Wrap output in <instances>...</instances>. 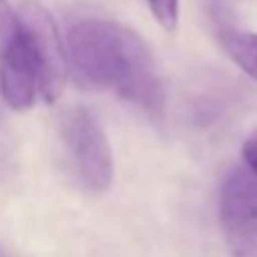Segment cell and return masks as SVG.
Wrapping results in <instances>:
<instances>
[{
    "mask_svg": "<svg viewBox=\"0 0 257 257\" xmlns=\"http://www.w3.org/2000/svg\"><path fill=\"white\" fill-rule=\"evenodd\" d=\"M68 61L90 88H111L151 113L165 106V90L147 41L131 27L106 18H84L68 34Z\"/></svg>",
    "mask_w": 257,
    "mask_h": 257,
    "instance_id": "6da1fadb",
    "label": "cell"
},
{
    "mask_svg": "<svg viewBox=\"0 0 257 257\" xmlns=\"http://www.w3.org/2000/svg\"><path fill=\"white\" fill-rule=\"evenodd\" d=\"M16 14L36 68L39 93L48 104H54L63 95L70 63L59 25L39 0H23Z\"/></svg>",
    "mask_w": 257,
    "mask_h": 257,
    "instance_id": "7a4b0ae2",
    "label": "cell"
},
{
    "mask_svg": "<svg viewBox=\"0 0 257 257\" xmlns=\"http://www.w3.org/2000/svg\"><path fill=\"white\" fill-rule=\"evenodd\" d=\"M61 138L84 190L102 194L111 187L115 163L106 133L84 108H72L61 124Z\"/></svg>",
    "mask_w": 257,
    "mask_h": 257,
    "instance_id": "3957f363",
    "label": "cell"
},
{
    "mask_svg": "<svg viewBox=\"0 0 257 257\" xmlns=\"http://www.w3.org/2000/svg\"><path fill=\"white\" fill-rule=\"evenodd\" d=\"M219 223L230 257H257V176L235 167L219 187Z\"/></svg>",
    "mask_w": 257,
    "mask_h": 257,
    "instance_id": "277c9868",
    "label": "cell"
},
{
    "mask_svg": "<svg viewBox=\"0 0 257 257\" xmlns=\"http://www.w3.org/2000/svg\"><path fill=\"white\" fill-rule=\"evenodd\" d=\"M36 90L39 77L21 30V34L0 52V93L12 111H27L34 106Z\"/></svg>",
    "mask_w": 257,
    "mask_h": 257,
    "instance_id": "5b68a950",
    "label": "cell"
},
{
    "mask_svg": "<svg viewBox=\"0 0 257 257\" xmlns=\"http://www.w3.org/2000/svg\"><path fill=\"white\" fill-rule=\"evenodd\" d=\"M219 43L230 61L239 68L244 75L257 81V34L239 27H221L219 30Z\"/></svg>",
    "mask_w": 257,
    "mask_h": 257,
    "instance_id": "8992f818",
    "label": "cell"
},
{
    "mask_svg": "<svg viewBox=\"0 0 257 257\" xmlns=\"http://www.w3.org/2000/svg\"><path fill=\"white\" fill-rule=\"evenodd\" d=\"M151 16L156 18L163 30L174 32L178 25V14H181V0H147Z\"/></svg>",
    "mask_w": 257,
    "mask_h": 257,
    "instance_id": "52a82bcc",
    "label": "cell"
},
{
    "mask_svg": "<svg viewBox=\"0 0 257 257\" xmlns=\"http://www.w3.org/2000/svg\"><path fill=\"white\" fill-rule=\"evenodd\" d=\"M21 34L18 14L12 9L9 0H0V52Z\"/></svg>",
    "mask_w": 257,
    "mask_h": 257,
    "instance_id": "ba28073f",
    "label": "cell"
},
{
    "mask_svg": "<svg viewBox=\"0 0 257 257\" xmlns=\"http://www.w3.org/2000/svg\"><path fill=\"white\" fill-rule=\"evenodd\" d=\"M241 158H244L246 167H248L250 172L257 176V128L244 140V147H241Z\"/></svg>",
    "mask_w": 257,
    "mask_h": 257,
    "instance_id": "9c48e42d",
    "label": "cell"
},
{
    "mask_svg": "<svg viewBox=\"0 0 257 257\" xmlns=\"http://www.w3.org/2000/svg\"><path fill=\"white\" fill-rule=\"evenodd\" d=\"M0 257H3V253H0Z\"/></svg>",
    "mask_w": 257,
    "mask_h": 257,
    "instance_id": "30bf717a",
    "label": "cell"
}]
</instances>
